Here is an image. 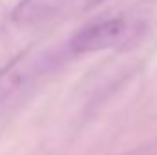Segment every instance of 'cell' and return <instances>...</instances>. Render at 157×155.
Masks as SVG:
<instances>
[{
    "label": "cell",
    "mask_w": 157,
    "mask_h": 155,
    "mask_svg": "<svg viewBox=\"0 0 157 155\" xmlns=\"http://www.w3.org/2000/svg\"><path fill=\"white\" fill-rule=\"evenodd\" d=\"M70 4V0H20L11 13V20L22 26L46 22L57 17Z\"/></svg>",
    "instance_id": "3957f363"
},
{
    "label": "cell",
    "mask_w": 157,
    "mask_h": 155,
    "mask_svg": "<svg viewBox=\"0 0 157 155\" xmlns=\"http://www.w3.org/2000/svg\"><path fill=\"white\" fill-rule=\"evenodd\" d=\"M126 33H128V26L122 18L99 20L78 29L70 40V47L75 53L101 51V49L117 46Z\"/></svg>",
    "instance_id": "6da1fadb"
},
{
    "label": "cell",
    "mask_w": 157,
    "mask_h": 155,
    "mask_svg": "<svg viewBox=\"0 0 157 155\" xmlns=\"http://www.w3.org/2000/svg\"><path fill=\"white\" fill-rule=\"evenodd\" d=\"M42 66V59L39 55H22L18 60H15L9 68H6L0 73V100L7 99L13 91H18L33 75H37Z\"/></svg>",
    "instance_id": "7a4b0ae2"
},
{
    "label": "cell",
    "mask_w": 157,
    "mask_h": 155,
    "mask_svg": "<svg viewBox=\"0 0 157 155\" xmlns=\"http://www.w3.org/2000/svg\"><path fill=\"white\" fill-rule=\"evenodd\" d=\"M132 155H155V153H152V152H141V153H132Z\"/></svg>",
    "instance_id": "5b68a950"
},
{
    "label": "cell",
    "mask_w": 157,
    "mask_h": 155,
    "mask_svg": "<svg viewBox=\"0 0 157 155\" xmlns=\"http://www.w3.org/2000/svg\"><path fill=\"white\" fill-rule=\"evenodd\" d=\"M101 2H104V0H78V6H82L84 9H90V7L99 6Z\"/></svg>",
    "instance_id": "277c9868"
}]
</instances>
